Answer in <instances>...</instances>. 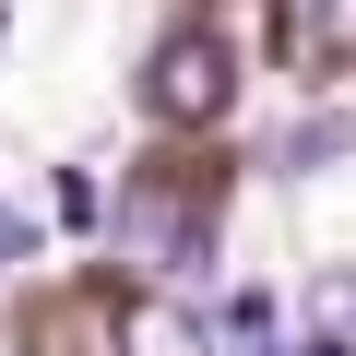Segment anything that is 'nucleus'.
I'll list each match as a JSON object with an SVG mask.
<instances>
[{"label":"nucleus","instance_id":"nucleus-1","mask_svg":"<svg viewBox=\"0 0 356 356\" xmlns=\"http://www.w3.org/2000/svg\"><path fill=\"white\" fill-rule=\"evenodd\" d=\"M143 107H154L166 131H214V119L238 107V60H226V36H214V24H178V36L143 60Z\"/></svg>","mask_w":356,"mask_h":356},{"label":"nucleus","instance_id":"nucleus-2","mask_svg":"<svg viewBox=\"0 0 356 356\" xmlns=\"http://www.w3.org/2000/svg\"><path fill=\"white\" fill-rule=\"evenodd\" d=\"M119 250L154 261V273H191V261L214 250V202H202V191H178V178H143V191L119 202Z\"/></svg>","mask_w":356,"mask_h":356},{"label":"nucleus","instance_id":"nucleus-3","mask_svg":"<svg viewBox=\"0 0 356 356\" xmlns=\"http://www.w3.org/2000/svg\"><path fill=\"white\" fill-rule=\"evenodd\" d=\"M119 356H214V332L178 297H119Z\"/></svg>","mask_w":356,"mask_h":356},{"label":"nucleus","instance_id":"nucleus-4","mask_svg":"<svg viewBox=\"0 0 356 356\" xmlns=\"http://www.w3.org/2000/svg\"><path fill=\"white\" fill-rule=\"evenodd\" d=\"M356 48V0H297V60H344Z\"/></svg>","mask_w":356,"mask_h":356},{"label":"nucleus","instance_id":"nucleus-5","mask_svg":"<svg viewBox=\"0 0 356 356\" xmlns=\"http://www.w3.org/2000/svg\"><path fill=\"white\" fill-rule=\"evenodd\" d=\"M332 154H356V119H309V131L285 143V166H332Z\"/></svg>","mask_w":356,"mask_h":356},{"label":"nucleus","instance_id":"nucleus-6","mask_svg":"<svg viewBox=\"0 0 356 356\" xmlns=\"http://www.w3.org/2000/svg\"><path fill=\"white\" fill-rule=\"evenodd\" d=\"M13 250H24V226H13V214H0V273H13Z\"/></svg>","mask_w":356,"mask_h":356}]
</instances>
